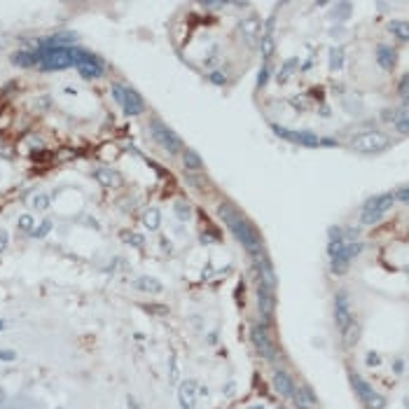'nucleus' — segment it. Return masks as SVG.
<instances>
[{
	"label": "nucleus",
	"mask_w": 409,
	"mask_h": 409,
	"mask_svg": "<svg viewBox=\"0 0 409 409\" xmlns=\"http://www.w3.org/2000/svg\"><path fill=\"white\" fill-rule=\"evenodd\" d=\"M218 215H220V220L229 227V231L234 234V239L246 248V252L252 257V262L260 260V257H264V243H262L260 231L252 227V222L248 220L234 204L222 201L220 206H218Z\"/></svg>",
	"instance_id": "nucleus-1"
},
{
	"label": "nucleus",
	"mask_w": 409,
	"mask_h": 409,
	"mask_svg": "<svg viewBox=\"0 0 409 409\" xmlns=\"http://www.w3.org/2000/svg\"><path fill=\"white\" fill-rule=\"evenodd\" d=\"M327 252H330V269L335 273H346L351 260L363 252V241L346 243L344 239H337V241H330Z\"/></svg>",
	"instance_id": "nucleus-2"
},
{
	"label": "nucleus",
	"mask_w": 409,
	"mask_h": 409,
	"mask_svg": "<svg viewBox=\"0 0 409 409\" xmlns=\"http://www.w3.org/2000/svg\"><path fill=\"white\" fill-rule=\"evenodd\" d=\"M150 136H152V140L157 143L164 152H168V155H178L180 150H182V140H180V136L173 131V129H168L161 119H150Z\"/></svg>",
	"instance_id": "nucleus-3"
},
{
	"label": "nucleus",
	"mask_w": 409,
	"mask_h": 409,
	"mask_svg": "<svg viewBox=\"0 0 409 409\" xmlns=\"http://www.w3.org/2000/svg\"><path fill=\"white\" fill-rule=\"evenodd\" d=\"M393 192H386V194H377V197H372L367 199V204L363 206V213H360V222L363 225H374L379 222L390 208H393Z\"/></svg>",
	"instance_id": "nucleus-4"
},
{
	"label": "nucleus",
	"mask_w": 409,
	"mask_h": 409,
	"mask_svg": "<svg viewBox=\"0 0 409 409\" xmlns=\"http://www.w3.org/2000/svg\"><path fill=\"white\" fill-rule=\"evenodd\" d=\"M113 98L122 105V110L126 115H140L145 110V101L134 87H124V84L115 82L113 84Z\"/></svg>",
	"instance_id": "nucleus-5"
},
{
	"label": "nucleus",
	"mask_w": 409,
	"mask_h": 409,
	"mask_svg": "<svg viewBox=\"0 0 409 409\" xmlns=\"http://www.w3.org/2000/svg\"><path fill=\"white\" fill-rule=\"evenodd\" d=\"M351 147L356 152H363V155H374V152H384L390 147V138L381 131H365L358 138H353Z\"/></svg>",
	"instance_id": "nucleus-6"
},
{
	"label": "nucleus",
	"mask_w": 409,
	"mask_h": 409,
	"mask_svg": "<svg viewBox=\"0 0 409 409\" xmlns=\"http://www.w3.org/2000/svg\"><path fill=\"white\" fill-rule=\"evenodd\" d=\"M42 61L40 68L42 70H63L75 66L73 61V47H54V49H42Z\"/></svg>",
	"instance_id": "nucleus-7"
},
{
	"label": "nucleus",
	"mask_w": 409,
	"mask_h": 409,
	"mask_svg": "<svg viewBox=\"0 0 409 409\" xmlns=\"http://www.w3.org/2000/svg\"><path fill=\"white\" fill-rule=\"evenodd\" d=\"M272 131L276 134L278 138H283L288 143H295L299 147H318L320 145V138L316 136L314 131H299V129H288V126H281V124H272Z\"/></svg>",
	"instance_id": "nucleus-8"
},
{
	"label": "nucleus",
	"mask_w": 409,
	"mask_h": 409,
	"mask_svg": "<svg viewBox=\"0 0 409 409\" xmlns=\"http://www.w3.org/2000/svg\"><path fill=\"white\" fill-rule=\"evenodd\" d=\"M351 384H353L358 398L365 402V407H367V409H384V407H386V398H384V395H379L377 390L372 388V386H369L363 377H358L356 372H351Z\"/></svg>",
	"instance_id": "nucleus-9"
},
{
	"label": "nucleus",
	"mask_w": 409,
	"mask_h": 409,
	"mask_svg": "<svg viewBox=\"0 0 409 409\" xmlns=\"http://www.w3.org/2000/svg\"><path fill=\"white\" fill-rule=\"evenodd\" d=\"M335 323L341 332H346L348 327L356 323V316L351 311V299L346 290H339L335 295Z\"/></svg>",
	"instance_id": "nucleus-10"
},
{
	"label": "nucleus",
	"mask_w": 409,
	"mask_h": 409,
	"mask_svg": "<svg viewBox=\"0 0 409 409\" xmlns=\"http://www.w3.org/2000/svg\"><path fill=\"white\" fill-rule=\"evenodd\" d=\"M250 339H252V344H255V348H257V353H260V356L267 358L269 363L276 360V346H273L272 337H269L267 325H252Z\"/></svg>",
	"instance_id": "nucleus-11"
},
{
	"label": "nucleus",
	"mask_w": 409,
	"mask_h": 409,
	"mask_svg": "<svg viewBox=\"0 0 409 409\" xmlns=\"http://www.w3.org/2000/svg\"><path fill=\"white\" fill-rule=\"evenodd\" d=\"M257 304H260V314H262L264 325L272 323L273 309H276V297H273V290H267L264 285H257Z\"/></svg>",
	"instance_id": "nucleus-12"
},
{
	"label": "nucleus",
	"mask_w": 409,
	"mask_h": 409,
	"mask_svg": "<svg viewBox=\"0 0 409 409\" xmlns=\"http://www.w3.org/2000/svg\"><path fill=\"white\" fill-rule=\"evenodd\" d=\"M239 31H241V35L246 38V42L252 45L257 38H262V21H260L257 14H248V17H243V19H241Z\"/></svg>",
	"instance_id": "nucleus-13"
},
{
	"label": "nucleus",
	"mask_w": 409,
	"mask_h": 409,
	"mask_svg": "<svg viewBox=\"0 0 409 409\" xmlns=\"http://www.w3.org/2000/svg\"><path fill=\"white\" fill-rule=\"evenodd\" d=\"M178 400L182 409H194V405H197V381H192V379L182 381L178 390Z\"/></svg>",
	"instance_id": "nucleus-14"
},
{
	"label": "nucleus",
	"mask_w": 409,
	"mask_h": 409,
	"mask_svg": "<svg viewBox=\"0 0 409 409\" xmlns=\"http://www.w3.org/2000/svg\"><path fill=\"white\" fill-rule=\"evenodd\" d=\"M273 390L281 395V398H290L295 390V381L290 379V374L285 369H276L273 372Z\"/></svg>",
	"instance_id": "nucleus-15"
},
{
	"label": "nucleus",
	"mask_w": 409,
	"mask_h": 409,
	"mask_svg": "<svg viewBox=\"0 0 409 409\" xmlns=\"http://www.w3.org/2000/svg\"><path fill=\"white\" fill-rule=\"evenodd\" d=\"M377 63L384 68V70H393L395 63H398V52L388 47V45H379L377 47Z\"/></svg>",
	"instance_id": "nucleus-16"
},
{
	"label": "nucleus",
	"mask_w": 409,
	"mask_h": 409,
	"mask_svg": "<svg viewBox=\"0 0 409 409\" xmlns=\"http://www.w3.org/2000/svg\"><path fill=\"white\" fill-rule=\"evenodd\" d=\"M40 61H42V52H40V49L12 54V63H14V66H23V68H28V66H40Z\"/></svg>",
	"instance_id": "nucleus-17"
},
{
	"label": "nucleus",
	"mask_w": 409,
	"mask_h": 409,
	"mask_svg": "<svg viewBox=\"0 0 409 409\" xmlns=\"http://www.w3.org/2000/svg\"><path fill=\"white\" fill-rule=\"evenodd\" d=\"M77 73L87 77V80H94V77H101L103 75V61L101 59H94V61H87V63H77L75 66Z\"/></svg>",
	"instance_id": "nucleus-18"
},
{
	"label": "nucleus",
	"mask_w": 409,
	"mask_h": 409,
	"mask_svg": "<svg viewBox=\"0 0 409 409\" xmlns=\"http://www.w3.org/2000/svg\"><path fill=\"white\" fill-rule=\"evenodd\" d=\"M75 40H77V38H75V33H56V35H52V38H47V40L42 42V49H54V47H70Z\"/></svg>",
	"instance_id": "nucleus-19"
},
{
	"label": "nucleus",
	"mask_w": 409,
	"mask_h": 409,
	"mask_svg": "<svg viewBox=\"0 0 409 409\" xmlns=\"http://www.w3.org/2000/svg\"><path fill=\"white\" fill-rule=\"evenodd\" d=\"M94 180L98 185H103V187H115L117 182H119L115 171H113V168H105V166L94 168Z\"/></svg>",
	"instance_id": "nucleus-20"
},
{
	"label": "nucleus",
	"mask_w": 409,
	"mask_h": 409,
	"mask_svg": "<svg viewBox=\"0 0 409 409\" xmlns=\"http://www.w3.org/2000/svg\"><path fill=\"white\" fill-rule=\"evenodd\" d=\"M182 164H185V168H187V171H192V173H197V171H201V168H204V161H201L199 152H197V150H192V147L182 150Z\"/></svg>",
	"instance_id": "nucleus-21"
},
{
	"label": "nucleus",
	"mask_w": 409,
	"mask_h": 409,
	"mask_svg": "<svg viewBox=\"0 0 409 409\" xmlns=\"http://www.w3.org/2000/svg\"><path fill=\"white\" fill-rule=\"evenodd\" d=\"M138 290H145V293H161L164 290V285L159 283L157 278H150V276H140L136 278V283H134Z\"/></svg>",
	"instance_id": "nucleus-22"
},
{
	"label": "nucleus",
	"mask_w": 409,
	"mask_h": 409,
	"mask_svg": "<svg viewBox=\"0 0 409 409\" xmlns=\"http://www.w3.org/2000/svg\"><path fill=\"white\" fill-rule=\"evenodd\" d=\"M393 126L398 129V134H407L409 126H407V105H402L400 110H395V117H393Z\"/></svg>",
	"instance_id": "nucleus-23"
},
{
	"label": "nucleus",
	"mask_w": 409,
	"mask_h": 409,
	"mask_svg": "<svg viewBox=\"0 0 409 409\" xmlns=\"http://www.w3.org/2000/svg\"><path fill=\"white\" fill-rule=\"evenodd\" d=\"M159 222H161V215H159V208H150L145 210V215H143V225H145L150 231L159 229Z\"/></svg>",
	"instance_id": "nucleus-24"
},
{
	"label": "nucleus",
	"mask_w": 409,
	"mask_h": 409,
	"mask_svg": "<svg viewBox=\"0 0 409 409\" xmlns=\"http://www.w3.org/2000/svg\"><path fill=\"white\" fill-rule=\"evenodd\" d=\"M390 33L398 38L400 42H407L409 40V28H407V23L405 21H390Z\"/></svg>",
	"instance_id": "nucleus-25"
},
{
	"label": "nucleus",
	"mask_w": 409,
	"mask_h": 409,
	"mask_svg": "<svg viewBox=\"0 0 409 409\" xmlns=\"http://www.w3.org/2000/svg\"><path fill=\"white\" fill-rule=\"evenodd\" d=\"M351 10H353V5L351 2H337L335 10H332V19H339V21H346L351 17Z\"/></svg>",
	"instance_id": "nucleus-26"
},
{
	"label": "nucleus",
	"mask_w": 409,
	"mask_h": 409,
	"mask_svg": "<svg viewBox=\"0 0 409 409\" xmlns=\"http://www.w3.org/2000/svg\"><path fill=\"white\" fill-rule=\"evenodd\" d=\"M297 63H299V59H297V56L288 59V61H285L283 66H281V73L276 75V80H278V82H285V80H288V77L293 75V70H295V66H297Z\"/></svg>",
	"instance_id": "nucleus-27"
},
{
	"label": "nucleus",
	"mask_w": 409,
	"mask_h": 409,
	"mask_svg": "<svg viewBox=\"0 0 409 409\" xmlns=\"http://www.w3.org/2000/svg\"><path fill=\"white\" fill-rule=\"evenodd\" d=\"M341 63H344V52L337 47V49H330V70L335 73L341 68Z\"/></svg>",
	"instance_id": "nucleus-28"
},
{
	"label": "nucleus",
	"mask_w": 409,
	"mask_h": 409,
	"mask_svg": "<svg viewBox=\"0 0 409 409\" xmlns=\"http://www.w3.org/2000/svg\"><path fill=\"white\" fill-rule=\"evenodd\" d=\"M173 210H176V215H178L180 220H185V222H187V218L192 215V208H189V204H185V201H176Z\"/></svg>",
	"instance_id": "nucleus-29"
},
{
	"label": "nucleus",
	"mask_w": 409,
	"mask_h": 409,
	"mask_svg": "<svg viewBox=\"0 0 409 409\" xmlns=\"http://www.w3.org/2000/svg\"><path fill=\"white\" fill-rule=\"evenodd\" d=\"M17 227H19V231H33L35 229V220H33V215H21L19 222H17Z\"/></svg>",
	"instance_id": "nucleus-30"
},
{
	"label": "nucleus",
	"mask_w": 409,
	"mask_h": 409,
	"mask_svg": "<svg viewBox=\"0 0 409 409\" xmlns=\"http://www.w3.org/2000/svg\"><path fill=\"white\" fill-rule=\"evenodd\" d=\"M33 208L47 210L49 208V197H47V194H35V197H33Z\"/></svg>",
	"instance_id": "nucleus-31"
},
{
	"label": "nucleus",
	"mask_w": 409,
	"mask_h": 409,
	"mask_svg": "<svg viewBox=\"0 0 409 409\" xmlns=\"http://www.w3.org/2000/svg\"><path fill=\"white\" fill-rule=\"evenodd\" d=\"M299 393H302V398H304L306 402L311 405V407H314V405H318V398H316V393H314V388H311V386H302V388H299Z\"/></svg>",
	"instance_id": "nucleus-32"
},
{
	"label": "nucleus",
	"mask_w": 409,
	"mask_h": 409,
	"mask_svg": "<svg viewBox=\"0 0 409 409\" xmlns=\"http://www.w3.org/2000/svg\"><path fill=\"white\" fill-rule=\"evenodd\" d=\"M49 229H52V222L45 220V222L40 225V227H35V229H33L31 234L35 236V239H42V236H47V234H49Z\"/></svg>",
	"instance_id": "nucleus-33"
},
{
	"label": "nucleus",
	"mask_w": 409,
	"mask_h": 409,
	"mask_svg": "<svg viewBox=\"0 0 409 409\" xmlns=\"http://www.w3.org/2000/svg\"><path fill=\"white\" fill-rule=\"evenodd\" d=\"M269 73H272V68H269V63H264L262 68H260V75H257V87L262 89L264 84H267V80H269Z\"/></svg>",
	"instance_id": "nucleus-34"
},
{
	"label": "nucleus",
	"mask_w": 409,
	"mask_h": 409,
	"mask_svg": "<svg viewBox=\"0 0 409 409\" xmlns=\"http://www.w3.org/2000/svg\"><path fill=\"white\" fill-rule=\"evenodd\" d=\"M393 199L400 201V204H407V185H402V187L395 189V192H393Z\"/></svg>",
	"instance_id": "nucleus-35"
},
{
	"label": "nucleus",
	"mask_w": 409,
	"mask_h": 409,
	"mask_svg": "<svg viewBox=\"0 0 409 409\" xmlns=\"http://www.w3.org/2000/svg\"><path fill=\"white\" fill-rule=\"evenodd\" d=\"M208 80L213 84H225V82H227V77H225L222 70H213V73H208Z\"/></svg>",
	"instance_id": "nucleus-36"
},
{
	"label": "nucleus",
	"mask_w": 409,
	"mask_h": 409,
	"mask_svg": "<svg viewBox=\"0 0 409 409\" xmlns=\"http://www.w3.org/2000/svg\"><path fill=\"white\" fill-rule=\"evenodd\" d=\"M14 358H17L14 351H10V348H0V360H7V363H10V360H14Z\"/></svg>",
	"instance_id": "nucleus-37"
},
{
	"label": "nucleus",
	"mask_w": 409,
	"mask_h": 409,
	"mask_svg": "<svg viewBox=\"0 0 409 409\" xmlns=\"http://www.w3.org/2000/svg\"><path fill=\"white\" fill-rule=\"evenodd\" d=\"M407 80H409L407 75H402V77H400V87H398V89H400V96H402V98H407Z\"/></svg>",
	"instance_id": "nucleus-38"
},
{
	"label": "nucleus",
	"mask_w": 409,
	"mask_h": 409,
	"mask_svg": "<svg viewBox=\"0 0 409 409\" xmlns=\"http://www.w3.org/2000/svg\"><path fill=\"white\" fill-rule=\"evenodd\" d=\"M126 239H129V243H134V246H143V236H138V234H126Z\"/></svg>",
	"instance_id": "nucleus-39"
},
{
	"label": "nucleus",
	"mask_w": 409,
	"mask_h": 409,
	"mask_svg": "<svg viewBox=\"0 0 409 409\" xmlns=\"http://www.w3.org/2000/svg\"><path fill=\"white\" fill-rule=\"evenodd\" d=\"M7 241H10L7 231H5V229H0V250H5V246H7Z\"/></svg>",
	"instance_id": "nucleus-40"
},
{
	"label": "nucleus",
	"mask_w": 409,
	"mask_h": 409,
	"mask_svg": "<svg viewBox=\"0 0 409 409\" xmlns=\"http://www.w3.org/2000/svg\"><path fill=\"white\" fill-rule=\"evenodd\" d=\"M204 7H208V10H220V7H225V2H201Z\"/></svg>",
	"instance_id": "nucleus-41"
},
{
	"label": "nucleus",
	"mask_w": 409,
	"mask_h": 409,
	"mask_svg": "<svg viewBox=\"0 0 409 409\" xmlns=\"http://www.w3.org/2000/svg\"><path fill=\"white\" fill-rule=\"evenodd\" d=\"M379 363H381V358H379L377 353H369L367 356V365H379Z\"/></svg>",
	"instance_id": "nucleus-42"
},
{
	"label": "nucleus",
	"mask_w": 409,
	"mask_h": 409,
	"mask_svg": "<svg viewBox=\"0 0 409 409\" xmlns=\"http://www.w3.org/2000/svg\"><path fill=\"white\" fill-rule=\"evenodd\" d=\"M384 119H388V122H393V117H395V110H390V108H386V113H384Z\"/></svg>",
	"instance_id": "nucleus-43"
},
{
	"label": "nucleus",
	"mask_w": 409,
	"mask_h": 409,
	"mask_svg": "<svg viewBox=\"0 0 409 409\" xmlns=\"http://www.w3.org/2000/svg\"><path fill=\"white\" fill-rule=\"evenodd\" d=\"M402 367H405V365H402V360H398V363H395V369H398V374H402Z\"/></svg>",
	"instance_id": "nucleus-44"
},
{
	"label": "nucleus",
	"mask_w": 409,
	"mask_h": 409,
	"mask_svg": "<svg viewBox=\"0 0 409 409\" xmlns=\"http://www.w3.org/2000/svg\"><path fill=\"white\" fill-rule=\"evenodd\" d=\"M129 409H136V402H134L131 398H129Z\"/></svg>",
	"instance_id": "nucleus-45"
},
{
	"label": "nucleus",
	"mask_w": 409,
	"mask_h": 409,
	"mask_svg": "<svg viewBox=\"0 0 409 409\" xmlns=\"http://www.w3.org/2000/svg\"><path fill=\"white\" fill-rule=\"evenodd\" d=\"M248 409H264L262 405H252V407H248Z\"/></svg>",
	"instance_id": "nucleus-46"
},
{
	"label": "nucleus",
	"mask_w": 409,
	"mask_h": 409,
	"mask_svg": "<svg viewBox=\"0 0 409 409\" xmlns=\"http://www.w3.org/2000/svg\"><path fill=\"white\" fill-rule=\"evenodd\" d=\"M2 327H5V320H0V330H2Z\"/></svg>",
	"instance_id": "nucleus-47"
},
{
	"label": "nucleus",
	"mask_w": 409,
	"mask_h": 409,
	"mask_svg": "<svg viewBox=\"0 0 409 409\" xmlns=\"http://www.w3.org/2000/svg\"><path fill=\"white\" fill-rule=\"evenodd\" d=\"M278 409H283V407H278Z\"/></svg>",
	"instance_id": "nucleus-48"
}]
</instances>
